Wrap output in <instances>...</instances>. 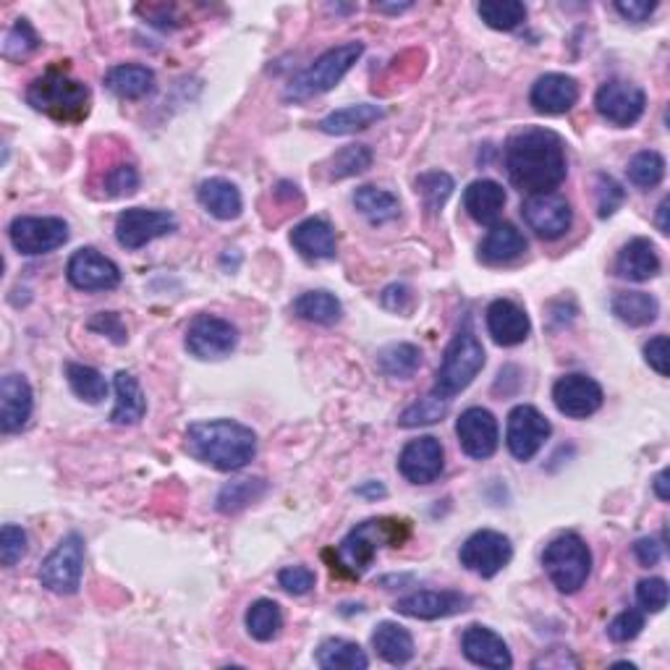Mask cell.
<instances>
[{
	"mask_svg": "<svg viewBox=\"0 0 670 670\" xmlns=\"http://www.w3.org/2000/svg\"><path fill=\"white\" fill-rule=\"evenodd\" d=\"M506 171L510 184L524 195H553L566 181V144L550 129H524L506 144Z\"/></svg>",
	"mask_w": 670,
	"mask_h": 670,
	"instance_id": "1",
	"label": "cell"
},
{
	"mask_svg": "<svg viewBox=\"0 0 670 670\" xmlns=\"http://www.w3.org/2000/svg\"><path fill=\"white\" fill-rule=\"evenodd\" d=\"M187 454L218 472H238L257 456V433L234 420L195 422L187 430Z\"/></svg>",
	"mask_w": 670,
	"mask_h": 670,
	"instance_id": "2",
	"label": "cell"
},
{
	"mask_svg": "<svg viewBox=\"0 0 670 670\" xmlns=\"http://www.w3.org/2000/svg\"><path fill=\"white\" fill-rule=\"evenodd\" d=\"M26 103L61 124H82L90 116V87L71 77L69 66L56 63L26 87Z\"/></svg>",
	"mask_w": 670,
	"mask_h": 670,
	"instance_id": "3",
	"label": "cell"
},
{
	"mask_svg": "<svg viewBox=\"0 0 670 670\" xmlns=\"http://www.w3.org/2000/svg\"><path fill=\"white\" fill-rule=\"evenodd\" d=\"M411 529L409 521L401 519H369L362 521L354 532H349L346 540L341 542L336 550H328V553L336 555L333 561V572L338 568V574H346L351 579H360V576L373 566L377 550L383 545L390 548H401L403 542L409 540Z\"/></svg>",
	"mask_w": 670,
	"mask_h": 670,
	"instance_id": "4",
	"label": "cell"
},
{
	"mask_svg": "<svg viewBox=\"0 0 670 670\" xmlns=\"http://www.w3.org/2000/svg\"><path fill=\"white\" fill-rule=\"evenodd\" d=\"M484 349L480 338L474 336L472 325H463L459 333L454 336V341L448 343L446 356H443L440 369H437L433 393L450 401L454 396H459L461 390H467L474 383V377L482 373L484 367Z\"/></svg>",
	"mask_w": 670,
	"mask_h": 670,
	"instance_id": "5",
	"label": "cell"
},
{
	"mask_svg": "<svg viewBox=\"0 0 670 670\" xmlns=\"http://www.w3.org/2000/svg\"><path fill=\"white\" fill-rule=\"evenodd\" d=\"M362 52H364L362 43H343L336 45V48L325 50L309 69H304L302 74L289 84L286 97L294 99V103H304V99L325 95V92L338 87L341 79L354 69L356 61H360Z\"/></svg>",
	"mask_w": 670,
	"mask_h": 670,
	"instance_id": "6",
	"label": "cell"
},
{
	"mask_svg": "<svg viewBox=\"0 0 670 670\" xmlns=\"http://www.w3.org/2000/svg\"><path fill=\"white\" fill-rule=\"evenodd\" d=\"M542 566L559 592L574 595L592 574V550L579 534H561L542 553Z\"/></svg>",
	"mask_w": 670,
	"mask_h": 670,
	"instance_id": "7",
	"label": "cell"
},
{
	"mask_svg": "<svg viewBox=\"0 0 670 670\" xmlns=\"http://www.w3.org/2000/svg\"><path fill=\"white\" fill-rule=\"evenodd\" d=\"M84 576V537L66 534L39 566L37 579L52 595H77Z\"/></svg>",
	"mask_w": 670,
	"mask_h": 670,
	"instance_id": "8",
	"label": "cell"
},
{
	"mask_svg": "<svg viewBox=\"0 0 670 670\" xmlns=\"http://www.w3.org/2000/svg\"><path fill=\"white\" fill-rule=\"evenodd\" d=\"M69 223L63 218H16L9 225V238L11 247L19 251V255L26 257H37V255H48V251H56L58 247H63L69 242Z\"/></svg>",
	"mask_w": 670,
	"mask_h": 670,
	"instance_id": "9",
	"label": "cell"
},
{
	"mask_svg": "<svg viewBox=\"0 0 670 670\" xmlns=\"http://www.w3.org/2000/svg\"><path fill=\"white\" fill-rule=\"evenodd\" d=\"M178 228L176 215L168 210H148V208H129L116 218V242L124 249L137 251L148 247L155 238L174 234Z\"/></svg>",
	"mask_w": 670,
	"mask_h": 670,
	"instance_id": "10",
	"label": "cell"
},
{
	"mask_svg": "<svg viewBox=\"0 0 670 670\" xmlns=\"http://www.w3.org/2000/svg\"><path fill=\"white\" fill-rule=\"evenodd\" d=\"M595 108L600 113L602 121H608L615 129H628L645 116L647 95L645 90L636 87L632 82L623 79H610L602 84L595 95Z\"/></svg>",
	"mask_w": 670,
	"mask_h": 670,
	"instance_id": "11",
	"label": "cell"
},
{
	"mask_svg": "<svg viewBox=\"0 0 670 670\" xmlns=\"http://www.w3.org/2000/svg\"><path fill=\"white\" fill-rule=\"evenodd\" d=\"M238 346L236 325L215 315H197L187 328V351L202 362L231 356Z\"/></svg>",
	"mask_w": 670,
	"mask_h": 670,
	"instance_id": "12",
	"label": "cell"
},
{
	"mask_svg": "<svg viewBox=\"0 0 670 670\" xmlns=\"http://www.w3.org/2000/svg\"><path fill=\"white\" fill-rule=\"evenodd\" d=\"M461 566L469 572L482 576V579H493L508 566L514 559V545L503 532L495 529H482L474 532L467 542L461 545Z\"/></svg>",
	"mask_w": 670,
	"mask_h": 670,
	"instance_id": "13",
	"label": "cell"
},
{
	"mask_svg": "<svg viewBox=\"0 0 670 670\" xmlns=\"http://www.w3.org/2000/svg\"><path fill=\"white\" fill-rule=\"evenodd\" d=\"M553 424L534 407H516L508 414L506 446L516 461H532L548 443Z\"/></svg>",
	"mask_w": 670,
	"mask_h": 670,
	"instance_id": "14",
	"label": "cell"
},
{
	"mask_svg": "<svg viewBox=\"0 0 670 670\" xmlns=\"http://www.w3.org/2000/svg\"><path fill=\"white\" fill-rule=\"evenodd\" d=\"M521 215L529 228L545 242H555V238L566 236L572 231L574 210L566 197L561 195H534L521 204Z\"/></svg>",
	"mask_w": 670,
	"mask_h": 670,
	"instance_id": "15",
	"label": "cell"
},
{
	"mask_svg": "<svg viewBox=\"0 0 670 670\" xmlns=\"http://www.w3.org/2000/svg\"><path fill=\"white\" fill-rule=\"evenodd\" d=\"M602 396L600 383L592 380L589 375H566L553 385V403L568 420H587V416L597 414L602 409Z\"/></svg>",
	"mask_w": 670,
	"mask_h": 670,
	"instance_id": "16",
	"label": "cell"
},
{
	"mask_svg": "<svg viewBox=\"0 0 670 670\" xmlns=\"http://www.w3.org/2000/svg\"><path fill=\"white\" fill-rule=\"evenodd\" d=\"M66 278L79 291H113L121 283V270L97 249L84 247L71 255L66 265Z\"/></svg>",
	"mask_w": 670,
	"mask_h": 670,
	"instance_id": "17",
	"label": "cell"
},
{
	"mask_svg": "<svg viewBox=\"0 0 670 670\" xmlns=\"http://www.w3.org/2000/svg\"><path fill=\"white\" fill-rule=\"evenodd\" d=\"M469 608H472V600L456 589H422V592H411L396 602V613L416 621L448 619V615L467 613Z\"/></svg>",
	"mask_w": 670,
	"mask_h": 670,
	"instance_id": "18",
	"label": "cell"
},
{
	"mask_svg": "<svg viewBox=\"0 0 670 670\" xmlns=\"http://www.w3.org/2000/svg\"><path fill=\"white\" fill-rule=\"evenodd\" d=\"M456 435H459V446L469 459L484 461L497 450V443H501V427H497V420L493 416V411L472 407L467 409L456 422Z\"/></svg>",
	"mask_w": 670,
	"mask_h": 670,
	"instance_id": "19",
	"label": "cell"
},
{
	"mask_svg": "<svg viewBox=\"0 0 670 670\" xmlns=\"http://www.w3.org/2000/svg\"><path fill=\"white\" fill-rule=\"evenodd\" d=\"M443 467H446V450L433 435L416 437L398 456V472L411 484L435 482L443 474Z\"/></svg>",
	"mask_w": 670,
	"mask_h": 670,
	"instance_id": "20",
	"label": "cell"
},
{
	"mask_svg": "<svg viewBox=\"0 0 670 670\" xmlns=\"http://www.w3.org/2000/svg\"><path fill=\"white\" fill-rule=\"evenodd\" d=\"M32 409H35V396H32L30 380L19 373L5 375L0 380V430L5 435L24 430Z\"/></svg>",
	"mask_w": 670,
	"mask_h": 670,
	"instance_id": "21",
	"label": "cell"
},
{
	"mask_svg": "<svg viewBox=\"0 0 670 670\" xmlns=\"http://www.w3.org/2000/svg\"><path fill=\"white\" fill-rule=\"evenodd\" d=\"M461 653L463 658L480 668H510L514 666V658H510V649L506 642H503L501 634H495L490 626H482V623H474L469 626L461 636Z\"/></svg>",
	"mask_w": 670,
	"mask_h": 670,
	"instance_id": "22",
	"label": "cell"
},
{
	"mask_svg": "<svg viewBox=\"0 0 670 670\" xmlns=\"http://www.w3.org/2000/svg\"><path fill=\"white\" fill-rule=\"evenodd\" d=\"M487 330L497 346H519L532 333L529 315L510 298H495L487 307Z\"/></svg>",
	"mask_w": 670,
	"mask_h": 670,
	"instance_id": "23",
	"label": "cell"
},
{
	"mask_svg": "<svg viewBox=\"0 0 670 670\" xmlns=\"http://www.w3.org/2000/svg\"><path fill=\"white\" fill-rule=\"evenodd\" d=\"M529 99L545 116H563L579 103V82L568 74H545L532 84Z\"/></svg>",
	"mask_w": 670,
	"mask_h": 670,
	"instance_id": "24",
	"label": "cell"
},
{
	"mask_svg": "<svg viewBox=\"0 0 670 670\" xmlns=\"http://www.w3.org/2000/svg\"><path fill=\"white\" fill-rule=\"evenodd\" d=\"M613 270H615V275L623 278V281H632V283L653 281V278L660 273V255L649 238H642V236L632 238V242L621 247L619 257H615Z\"/></svg>",
	"mask_w": 670,
	"mask_h": 670,
	"instance_id": "25",
	"label": "cell"
},
{
	"mask_svg": "<svg viewBox=\"0 0 670 670\" xmlns=\"http://www.w3.org/2000/svg\"><path fill=\"white\" fill-rule=\"evenodd\" d=\"M291 244L304 260L312 262H325V260H336L338 255V242H336V231L333 225L322 218H309V221L298 223L294 231H291Z\"/></svg>",
	"mask_w": 670,
	"mask_h": 670,
	"instance_id": "26",
	"label": "cell"
},
{
	"mask_svg": "<svg viewBox=\"0 0 670 670\" xmlns=\"http://www.w3.org/2000/svg\"><path fill=\"white\" fill-rule=\"evenodd\" d=\"M527 251V238L514 223H493L480 244V260L490 268L508 265Z\"/></svg>",
	"mask_w": 670,
	"mask_h": 670,
	"instance_id": "27",
	"label": "cell"
},
{
	"mask_svg": "<svg viewBox=\"0 0 670 670\" xmlns=\"http://www.w3.org/2000/svg\"><path fill=\"white\" fill-rule=\"evenodd\" d=\"M506 208V189L493 178H477L463 191V210L472 221L482 225H493Z\"/></svg>",
	"mask_w": 670,
	"mask_h": 670,
	"instance_id": "28",
	"label": "cell"
},
{
	"mask_svg": "<svg viewBox=\"0 0 670 670\" xmlns=\"http://www.w3.org/2000/svg\"><path fill=\"white\" fill-rule=\"evenodd\" d=\"M197 199L218 221H236L244 210L242 191H238L236 184L225 181V178H208V181L199 184Z\"/></svg>",
	"mask_w": 670,
	"mask_h": 670,
	"instance_id": "29",
	"label": "cell"
},
{
	"mask_svg": "<svg viewBox=\"0 0 670 670\" xmlns=\"http://www.w3.org/2000/svg\"><path fill=\"white\" fill-rule=\"evenodd\" d=\"M113 388H116V409H113L110 422L118 427H131V424L142 422L148 414V398H144L137 377L121 369V373H116Z\"/></svg>",
	"mask_w": 670,
	"mask_h": 670,
	"instance_id": "30",
	"label": "cell"
},
{
	"mask_svg": "<svg viewBox=\"0 0 670 670\" xmlns=\"http://www.w3.org/2000/svg\"><path fill=\"white\" fill-rule=\"evenodd\" d=\"M385 118V108L373 103H356V105H346V108L333 110L330 116H325L320 124H317V129L322 131V134L330 137H346V134H356V131L369 129V126Z\"/></svg>",
	"mask_w": 670,
	"mask_h": 670,
	"instance_id": "31",
	"label": "cell"
},
{
	"mask_svg": "<svg viewBox=\"0 0 670 670\" xmlns=\"http://www.w3.org/2000/svg\"><path fill=\"white\" fill-rule=\"evenodd\" d=\"M105 87L121 99H142L155 90V71L139 63L113 66L105 74Z\"/></svg>",
	"mask_w": 670,
	"mask_h": 670,
	"instance_id": "32",
	"label": "cell"
},
{
	"mask_svg": "<svg viewBox=\"0 0 670 670\" xmlns=\"http://www.w3.org/2000/svg\"><path fill=\"white\" fill-rule=\"evenodd\" d=\"M610 309L628 328H647L660 315L658 298L647 291H619L610 302Z\"/></svg>",
	"mask_w": 670,
	"mask_h": 670,
	"instance_id": "33",
	"label": "cell"
},
{
	"mask_svg": "<svg viewBox=\"0 0 670 670\" xmlns=\"http://www.w3.org/2000/svg\"><path fill=\"white\" fill-rule=\"evenodd\" d=\"M373 647L385 662H390V666H407L416 653L414 636H411L401 623L393 621L377 623L373 634Z\"/></svg>",
	"mask_w": 670,
	"mask_h": 670,
	"instance_id": "34",
	"label": "cell"
},
{
	"mask_svg": "<svg viewBox=\"0 0 670 670\" xmlns=\"http://www.w3.org/2000/svg\"><path fill=\"white\" fill-rule=\"evenodd\" d=\"M315 662L322 670H367L369 658L356 642L349 639H325L317 647Z\"/></svg>",
	"mask_w": 670,
	"mask_h": 670,
	"instance_id": "35",
	"label": "cell"
},
{
	"mask_svg": "<svg viewBox=\"0 0 670 670\" xmlns=\"http://www.w3.org/2000/svg\"><path fill=\"white\" fill-rule=\"evenodd\" d=\"M294 315L302 317V320H307V322L330 328V325H336L338 320H341L343 307H341V302L330 294V291H307V294H302L294 302Z\"/></svg>",
	"mask_w": 670,
	"mask_h": 670,
	"instance_id": "36",
	"label": "cell"
},
{
	"mask_svg": "<svg viewBox=\"0 0 670 670\" xmlns=\"http://www.w3.org/2000/svg\"><path fill=\"white\" fill-rule=\"evenodd\" d=\"M354 208L362 212L373 225H383L396 221L401 212V202L390 191L377 187H362L354 191Z\"/></svg>",
	"mask_w": 670,
	"mask_h": 670,
	"instance_id": "37",
	"label": "cell"
},
{
	"mask_svg": "<svg viewBox=\"0 0 670 670\" xmlns=\"http://www.w3.org/2000/svg\"><path fill=\"white\" fill-rule=\"evenodd\" d=\"M377 367L396 380H409L422 367V351L414 343H390L377 354Z\"/></svg>",
	"mask_w": 670,
	"mask_h": 670,
	"instance_id": "38",
	"label": "cell"
},
{
	"mask_svg": "<svg viewBox=\"0 0 670 670\" xmlns=\"http://www.w3.org/2000/svg\"><path fill=\"white\" fill-rule=\"evenodd\" d=\"M247 632L257 642H273L283 628V610L275 600H257L247 610Z\"/></svg>",
	"mask_w": 670,
	"mask_h": 670,
	"instance_id": "39",
	"label": "cell"
},
{
	"mask_svg": "<svg viewBox=\"0 0 670 670\" xmlns=\"http://www.w3.org/2000/svg\"><path fill=\"white\" fill-rule=\"evenodd\" d=\"M265 493H268V484H265V480L228 482L221 493H218L215 508L221 510V514H238V510H244L247 506H251V503L260 501Z\"/></svg>",
	"mask_w": 670,
	"mask_h": 670,
	"instance_id": "40",
	"label": "cell"
},
{
	"mask_svg": "<svg viewBox=\"0 0 670 670\" xmlns=\"http://www.w3.org/2000/svg\"><path fill=\"white\" fill-rule=\"evenodd\" d=\"M477 13L490 30L514 32L516 26L527 22V5L519 0H490V3L477 5Z\"/></svg>",
	"mask_w": 670,
	"mask_h": 670,
	"instance_id": "41",
	"label": "cell"
},
{
	"mask_svg": "<svg viewBox=\"0 0 670 670\" xmlns=\"http://www.w3.org/2000/svg\"><path fill=\"white\" fill-rule=\"evenodd\" d=\"M66 380H69L71 390L87 403H99L105 396H108V383H105V377L99 375L95 367H87V364L79 362L66 364Z\"/></svg>",
	"mask_w": 670,
	"mask_h": 670,
	"instance_id": "42",
	"label": "cell"
},
{
	"mask_svg": "<svg viewBox=\"0 0 670 670\" xmlns=\"http://www.w3.org/2000/svg\"><path fill=\"white\" fill-rule=\"evenodd\" d=\"M628 181L636 189H655L666 178V157L655 150H642L628 161Z\"/></svg>",
	"mask_w": 670,
	"mask_h": 670,
	"instance_id": "43",
	"label": "cell"
},
{
	"mask_svg": "<svg viewBox=\"0 0 670 670\" xmlns=\"http://www.w3.org/2000/svg\"><path fill=\"white\" fill-rule=\"evenodd\" d=\"M373 165V150L367 144H349V148L338 150L328 161V178L341 181V178L360 176Z\"/></svg>",
	"mask_w": 670,
	"mask_h": 670,
	"instance_id": "44",
	"label": "cell"
},
{
	"mask_svg": "<svg viewBox=\"0 0 670 670\" xmlns=\"http://www.w3.org/2000/svg\"><path fill=\"white\" fill-rule=\"evenodd\" d=\"M448 414V401L446 398L430 393L420 398V401H414L411 407L403 409L401 420H398V424L407 430H414V427H430V424L440 422L443 416Z\"/></svg>",
	"mask_w": 670,
	"mask_h": 670,
	"instance_id": "45",
	"label": "cell"
},
{
	"mask_svg": "<svg viewBox=\"0 0 670 670\" xmlns=\"http://www.w3.org/2000/svg\"><path fill=\"white\" fill-rule=\"evenodd\" d=\"M454 178L443 174V171H427V174L416 178V195L422 197L424 210L427 212H440L443 204L448 202V197L454 195Z\"/></svg>",
	"mask_w": 670,
	"mask_h": 670,
	"instance_id": "46",
	"label": "cell"
},
{
	"mask_svg": "<svg viewBox=\"0 0 670 670\" xmlns=\"http://www.w3.org/2000/svg\"><path fill=\"white\" fill-rule=\"evenodd\" d=\"M43 39L35 32L26 19H16L9 32H5L3 39V58L5 61H22V58H30L32 52L39 50Z\"/></svg>",
	"mask_w": 670,
	"mask_h": 670,
	"instance_id": "47",
	"label": "cell"
},
{
	"mask_svg": "<svg viewBox=\"0 0 670 670\" xmlns=\"http://www.w3.org/2000/svg\"><path fill=\"white\" fill-rule=\"evenodd\" d=\"M595 197H597V215L600 218H613L621 210L626 191L613 176L600 174L595 181Z\"/></svg>",
	"mask_w": 670,
	"mask_h": 670,
	"instance_id": "48",
	"label": "cell"
},
{
	"mask_svg": "<svg viewBox=\"0 0 670 670\" xmlns=\"http://www.w3.org/2000/svg\"><path fill=\"white\" fill-rule=\"evenodd\" d=\"M26 545H30V540H26V532L22 527L3 524V529H0V563H3L5 568H13L24 559Z\"/></svg>",
	"mask_w": 670,
	"mask_h": 670,
	"instance_id": "49",
	"label": "cell"
},
{
	"mask_svg": "<svg viewBox=\"0 0 670 670\" xmlns=\"http://www.w3.org/2000/svg\"><path fill=\"white\" fill-rule=\"evenodd\" d=\"M642 628H645V613L636 608H628L608 623V636L615 645H626V642H634L636 636L642 634Z\"/></svg>",
	"mask_w": 670,
	"mask_h": 670,
	"instance_id": "50",
	"label": "cell"
},
{
	"mask_svg": "<svg viewBox=\"0 0 670 670\" xmlns=\"http://www.w3.org/2000/svg\"><path fill=\"white\" fill-rule=\"evenodd\" d=\"M636 602L647 613H660L668 606V581L660 576H649L636 584Z\"/></svg>",
	"mask_w": 670,
	"mask_h": 670,
	"instance_id": "51",
	"label": "cell"
},
{
	"mask_svg": "<svg viewBox=\"0 0 670 670\" xmlns=\"http://www.w3.org/2000/svg\"><path fill=\"white\" fill-rule=\"evenodd\" d=\"M139 189V171L131 163H121L116 168H110V174L105 176V191L108 197H131Z\"/></svg>",
	"mask_w": 670,
	"mask_h": 670,
	"instance_id": "52",
	"label": "cell"
},
{
	"mask_svg": "<svg viewBox=\"0 0 670 670\" xmlns=\"http://www.w3.org/2000/svg\"><path fill=\"white\" fill-rule=\"evenodd\" d=\"M315 581H317V576L307 566H289L278 574V584H281V587L294 597L312 592V589H315Z\"/></svg>",
	"mask_w": 670,
	"mask_h": 670,
	"instance_id": "53",
	"label": "cell"
},
{
	"mask_svg": "<svg viewBox=\"0 0 670 670\" xmlns=\"http://www.w3.org/2000/svg\"><path fill=\"white\" fill-rule=\"evenodd\" d=\"M90 330H95L99 336H108L113 343H118V346H124V343L129 341L126 325L121 320V315H116V312H99V315L90 320Z\"/></svg>",
	"mask_w": 670,
	"mask_h": 670,
	"instance_id": "54",
	"label": "cell"
},
{
	"mask_svg": "<svg viewBox=\"0 0 670 670\" xmlns=\"http://www.w3.org/2000/svg\"><path fill=\"white\" fill-rule=\"evenodd\" d=\"M615 11H619L626 22L639 24L647 22V19L658 11V0H621V3H615Z\"/></svg>",
	"mask_w": 670,
	"mask_h": 670,
	"instance_id": "55",
	"label": "cell"
},
{
	"mask_svg": "<svg viewBox=\"0 0 670 670\" xmlns=\"http://www.w3.org/2000/svg\"><path fill=\"white\" fill-rule=\"evenodd\" d=\"M380 302L385 309L403 315V312H409L411 304H414V294H411V289L403 286V283H393V286H388L383 291Z\"/></svg>",
	"mask_w": 670,
	"mask_h": 670,
	"instance_id": "56",
	"label": "cell"
},
{
	"mask_svg": "<svg viewBox=\"0 0 670 670\" xmlns=\"http://www.w3.org/2000/svg\"><path fill=\"white\" fill-rule=\"evenodd\" d=\"M645 360L660 377H668V336H655L647 343Z\"/></svg>",
	"mask_w": 670,
	"mask_h": 670,
	"instance_id": "57",
	"label": "cell"
},
{
	"mask_svg": "<svg viewBox=\"0 0 670 670\" xmlns=\"http://www.w3.org/2000/svg\"><path fill=\"white\" fill-rule=\"evenodd\" d=\"M634 555L645 568L658 566L662 559V542L655 540V537H642V540L634 542Z\"/></svg>",
	"mask_w": 670,
	"mask_h": 670,
	"instance_id": "58",
	"label": "cell"
},
{
	"mask_svg": "<svg viewBox=\"0 0 670 670\" xmlns=\"http://www.w3.org/2000/svg\"><path fill=\"white\" fill-rule=\"evenodd\" d=\"M356 495L369 497V501H377V497H385V487L380 482H367L362 487H356Z\"/></svg>",
	"mask_w": 670,
	"mask_h": 670,
	"instance_id": "59",
	"label": "cell"
},
{
	"mask_svg": "<svg viewBox=\"0 0 670 670\" xmlns=\"http://www.w3.org/2000/svg\"><path fill=\"white\" fill-rule=\"evenodd\" d=\"M653 487H655V495H658L662 503L670 501V493H668V469H662V472L655 477Z\"/></svg>",
	"mask_w": 670,
	"mask_h": 670,
	"instance_id": "60",
	"label": "cell"
},
{
	"mask_svg": "<svg viewBox=\"0 0 670 670\" xmlns=\"http://www.w3.org/2000/svg\"><path fill=\"white\" fill-rule=\"evenodd\" d=\"M409 9H411V3H375V11H380V13H401Z\"/></svg>",
	"mask_w": 670,
	"mask_h": 670,
	"instance_id": "61",
	"label": "cell"
},
{
	"mask_svg": "<svg viewBox=\"0 0 670 670\" xmlns=\"http://www.w3.org/2000/svg\"><path fill=\"white\" fill-rule=\"evenodd\" d=\"M658 228L660 234H668V199H662L658 208Z\"/></svg>",
	"mask_w": 670,
	"mask_h": 670,
	"instance_id": "62",
	"label": "cell"
}]
</instances>
